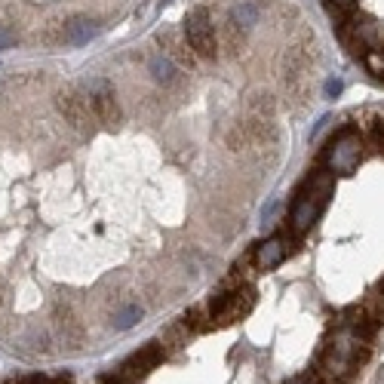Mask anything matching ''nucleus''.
Returning a JSON list of instances; mask_svg holds the SVG:
<instances>
[{"label":"nucleus","mask_w":384,"mask_h":384,"mask_svg":"<svg viewBox=\"0 0 384 384\" xmlns=\"http://www.w3.org/2000/svg\"><path fill=\"white\" fill-rule=\"evenodd\" d=\"M332 188H336V175H332L329 170L311 175L308 185H304V191L299 194V200L292 203V215H289L292 234H304L313 222H317L320 209L326 206V200L332 197Z\"/></svg>","instance_id":"nucleus-1"},{"label":"nucleus","mask_w":384,"mask_h":384,"mask_svg":"<svg viewBox=\"0 0 384 384\" xmlns=\"http://www.w3.org/2000/svg\"><path fill=\"white\" fill-rule=\"evenodd\" d=\"M363 147H366V142H363V135L357 130H341L323 151V163H326V170L332 175H348L360 166Z\"/></svg>","instance_id":"nucleus-2"},{"label":"nucleus","mask_w":384,"mask_h":384,"mask_svg":"<svg viewBox=\"0 0 384 384\" xmlns=\"http://www.w3.org/2000/svg\"><path fill=\"white\" fill-rule=\"evenodd\" d=\"M160 360H163V348L157 341H151V344H145L139 353H133L120 369H114L111 375H105V384H135L139 378H145Z\"/></svg>","instance_id":"nucleus-3"},{"label":"nucleus","mask_w":384,"mask_h":384,"mask_svg":"<svg viewBox=\"0 0 384 384\" xmlns=\"http://www.w3.org/2000/svg\"><path fill=\"white\" fill-rule=\"evenodd\" d=\"M83 95H86V102H90L93 114H95L105 126L120 123V108H117L114 86L108 83L105 77H90V81L83 83Z\"/></svg>","instance_id":"nucleus-4"},{"label":"nucleus","mask_w":384,"mask_h":384,"mask_svg":"<svg viewBox=\"0 0 384 384\" xmlns=\"http://www.w3.org/2000/svg\"><path fill=\"white\" fill-rule=\"evenodd\" d=\"M185 37H188L191 49L200 58H212L215 56V28H212V19L203 6L191 9L185 16Z\"/></svg>","instance_id":"nucleus-5"},{"label":"nucleus","mask_w":384,"mask_h":384,"mask_svg":"<svg viewBox=\"0 0 384 384\" xmlns=\"http://www.w3.org/2000/svg\"><path fill=\"white\" fill-rule=\"evenodd\" d=\"M252 304H255V289H252V286H246L243 292H231L228 301L222 304V311L215 313V320H219V323L240 320V317H246V313H249Z\"/></svg>","instance_id":"nucleus-6"},{"label":"nucleus","mask_w":384,"mask_h":384,"mask_svg":"<svg viewBox=\"0 0 384 384\" xmlns=\"http://www.w3.org/2000/svg\"><path fill=\"white\" fill-rule=\"evenodd\" d=\"M58 108H62V114L68 117V123H74V126H86L90 117H95L90 102H86V95L65 93V95H58Z\"/></svg>","instance_id":"nucleus-7"},{"label":"nucleus","mask_w":384,"mask_h":384,"mask_svg":"<svg viewBox=\"0 0 384 384\" xmlns=\"http://www.w3.org/2000/svg\"><path fill=\"white\" fill-rule=\"evenodd\" d=\"M98 31H102V28H98L95 19L77 16V19H71V22L65 25V41L71 43V46H86L90 41H95Z\"/></svg>","instance_id":"nucleus-8"},{"label":"nucleus","mask_w":384,"mask_h":384,"mask_svg":"<svg viewBox=\"0 0 384 384\" xmlns=\"http://www.w3.org/2000/svg\"><path fill=\"white\" fill-rule=\"evenodd\" d=\"M283 259H286V240L283 237L264 240L259 246V252H255V264H259V271H274Z\"/></svg>","instance_id":"nucleus-9"},{"label":"nucleus","mask_w":384,"mask_h":384,"mask_svg":"<svg viewBox=\"0 0 384 384\" xmlns=\"http://www.w3.org/2000/svg\"><path fill=\"white\" fill-rule=\"evenodd\" d=\"M228 25L234 31H252L255 25H259V4H237L228 13Z\"/></svg>","instance_id":"nucleus-10"},{"label":"nucleus","mask_w":384,"mask_h":384,"mask_svg":"<svg viewBox=\"0 0 384 384\" xmlns=\"http://www.w3.org/2000/svg\"><path fill=\"white\" fill-rule=\"evenodd\" d=\"M151 74H154V81H160V83H172V77H175L172 58H170V56H163V53L151 56Z\"/></svg>","instance_id":"nucleus-11"},{"label":"nucleus","mask_w":384,"mask_h":384,"mask_svg":"<svg viewBox=\"0 0 384 384\" xmlns=\"http://www.w3.org/2000/svg\"><path fill=\"white\" fill-rule=\"evenodd\" d=\"M135 320H142V308H139V304H130V308L120 311L114 317V326L117 329H130V326H135Z\"/></svg>","instance_id":"nucleus-12"},{"label":"nucleus","mask_w":384,"mask_h":384,"mask_svg":"<svg viewBox=\"0 0 384 384\" xmlns=\"http://www.w3.org/2000/svg\"><path fill=\"white\" fill-rule=\"evenodd\" d=\"M363 62H366V68L372 74L384 81V49H369V53L363 56Z\"/></svg>","instance_id":"nucleus-13"},{"label":"nucleus","mask_w":384,"mask_h":384,"mask_svg":"<svg viewBox=\"0 0 384 384\" xmlns=\"http://www.w3.org/2000/svg\"><path fill=\"white\" fill-rule=\"evenodd\" d=\"M341 90H344V83L338 81V77H329L326 90H323V93H326V98H336V95H341Z\"/></svg>","instance_id":"nucleus-14"},{"label":"nucleus","mask_w":384,"mask_h":384,"mask_svg":"<svg viewBox=\"0 0 384 384\" xmlns=\"http://www.w3.org/2000/svg\"><path fill=\"white\" fill-rule=\"evenodd\" d=\"M289 384H320V378L313 375V372H304V375H299V378H292Z\"/></svg>","instance_id":"nucleus-15"},{"label":"nucleus","mask_w":384,"mask_h":384,"mask_svg":"<svg viewBox=\"0 0 384 384\" xmlns=\"http://www.w3.org/2000/svg\"><path fill=\"white\" fill-rule=\"evenodd\" d=\"M353 4H357V0H329V6H338L341 13H351Z\"/></svg>","instance_id":"nucleus-16"},{"label":"nucleus","mask_w":384,"mask_h":384,"mask_svg":"<svg viewBox=\"0 0 384 384\" xmlns=\"http://www.w3.org/2000/svg\"><path fill=\"white\" fill-rule=\"evenodd\" d=\"M6 46H13V34L6 28H0V49H6Z\"/></svg>","instance_id":"nucleus-17"},{"label":"nucleus","mask_w":384,"mask_h":384,"mask_svg":"<svg viewBox=\"0 0 384 384\" xmlns=\"http://www.w3.org/2000/svg\"><path fill=\"white\" fill-rule=\"evenodd\" d=\"M378 295H381V299H384V280H381V286H378Z\"/></svg>","instance_id":"nucleus-18"}]
</instances>
